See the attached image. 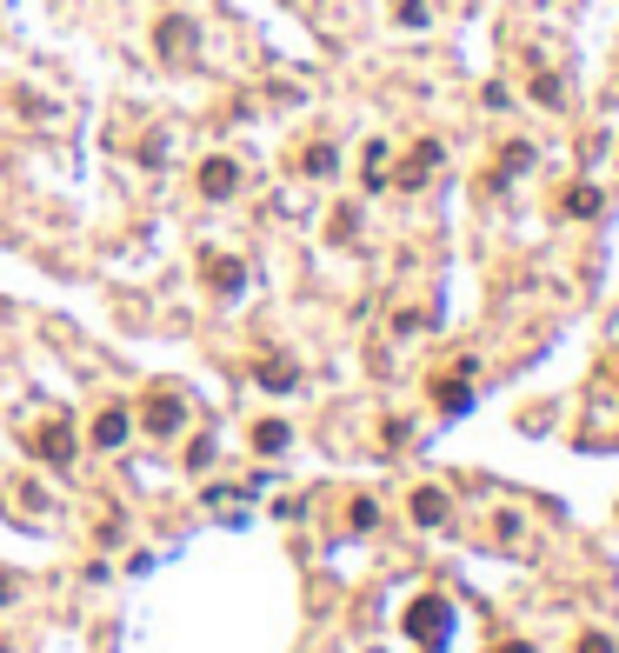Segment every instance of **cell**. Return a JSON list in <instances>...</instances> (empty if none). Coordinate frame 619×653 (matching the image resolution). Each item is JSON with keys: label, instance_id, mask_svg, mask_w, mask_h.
I'll use <instances>...</instances> for the list:
<instances>
[{"label": "cell", "instance_id": "1", "mask_svg": "<svg viewBox=\"0 0 619 653\" xmlns=\"http://www.w3.org/2000/svg\"><path fill=\"white\" fill-rule=\"evenodd\" d=\"M400 627H406V640H413V646L439 653V646L454 640V607L439 600V594H420V600L406 607V620H400Z\"/></svg>", "mask_w": 619, "mask_h": 653}, {"label": "cell", "instance_id": "2", "mask_svg": "<svg viewBox=\"0 0 619 653\" xmlns=\"http://www.w3.org/2000/svg\"><path fill=\"white\" fill-rule=\"evenodd\" d=\"M194 41H200V34H194V21H187V14H160V21H153V54H160L167 67L194 60Z\"/></svg>", "mask_w": 619, "mask_h": 653}, {"label": "cell", "instance_id": "3", "mask_svg": "<svg viewBox=\"0 0 619 653\" xmlns=\"http://www.w3.org/2000/svg\"><path fill=\"white\" fill-rule=\"evenodd\" d=\"M181 421H187V400L173 393V387H153V393L140 400V427H147V434H160V440H167Z\"/></svg>", "mask_w": 619, "mask_h": 653}, {"label": "cell", "instance_id": "4", "mask_svg": "<svg viewBox=\"0 0 619 653\" xmlns=\"http://www.w3.org/2000/svg\"><path fill=\"white\" fill-rule=\"evenodd\" d=\"M433 168H439V140H413V153L400 160L393 187H406V194H413V187H426V181H433Z\"/></svg>", "mask_w": 619, "mask_h": 653}, {"label": "cell", "instance_id": "5", "mask_svg": "<svg viewBox=\"0 0 619 653\" xmlns=\"http://www.w3.org/2000/svg\"><path fill=\"white\" fill-rule=\"evenodd\" d=\"M194 181H200V194H207V201H227V194L240 187V160H227V153H207Z\"/></svg>", "mask_w": 619, "mask_h": 653}, {"label": "cell", "instance_id": "6", "mask_svg": "<svg viewBox=\"0 0 619 653\" xmlns=\"http://www.w3.org/2000/svg\"><path fill=\"white\" fill-rule=\"evenodd\" d=\"M27 447H34L41 460L67 467V460H73V427H67V421H47V427H34V434H27Z\"/></svg>", "mask_w": 619, "mask_h": 653}, {"label": "cell", "instance_id": "7", "mask_svg": "<svg viewBox=\"0 0 619 653\" xmlns=\"http://www.w3.org/2000/svg\"><path fill=\"white\" fill-rule=\"evenodd\" d=\"M200 274H207V287H214V294H240V287H247V267H240V261H227V254H207V261H200Z\"/></svg>", "mask_w": 619, "mask_h": 653}, {"label": "cell", "instance_id": "8", "mask_svg": "<svg viewBox=\"0 0 619 653\" xmlns=\"http://www.w3.org/2000/svg\"><path fill=\"white\" fill-rule=\"evenodd\" d=\"M406 514H413L420 527H447V514H454V507H447V494H439V486H420V494L406 501Z\"/></svg>", "mask_w": 619, "mask_h": 653}, {"label": "cell", "instance_id": "9", "mask_svg": "<svg viewBox=\"0 0 619 653\" xmlns=\"http://www.w3.org/2000/svg\"><path fill=\"white\" fill-rule=\"evenodd\" d=\"M127 434H134V414H127V406H107V414L94 421V447H107V454H114Z\"/></svg>", "mask_w": 619, "mask_h": 653}, {"label": "cell", "instance_id": "10", "mask_svg": "<svg viewBox=\"0 0 619 653\" xmlns=\"http://www.w3.org/2000/svg\"><path fill=\"white\" fill-rule=\"evenodd\" d=\"M599 207H606V201H599V187H586V181H573V187L560 194V214H566V220H593Z\"/></svg>", "mask_w": 619, "mask_h": 653}, {"label": "cell", "instance_id": "11", "mask_svg": "<svg viewBox=\"0 0 619 653\" xmlns=\"http://www.w3.org/2000/svg\"><path fill=\"white\" fill-rule=\"evenodd\" d=\"M253 380L267 387V393H294V387H300V367H294V360H260Z\"/></svg>", "mask_w": 619, "mask_h": 653}, {"label": "cell", "instance_id": "12", "mask_svg": "<svg viewBox=\"0 0 619 653\" xmlns=\"http://www.w3.org/2000/svg\"><path fill=\"white\" fill-rule=\"evenodd\" d=\"M433 406H439V414H467V406H473L467 374H460V380H433Z\"/></svg>", "mask_w": 619, "mask_h": 653}, {"label": "cell", "instance_id": "13", "mask_svg": "<svg viewBox=\"0 0 619 653\" xmlns=\"http://www.w3.org/2000/svg\"><path fill=\"white\" fill-rule=\"evenodd\" d=\"M526 168H534V147L513 140V147L500 153V168H493V187H506V181H513V174H526Z\"/></svg>", "mask_w": 619, "mask_h": 653}, {"label": "cell", "instance_id": "14", "mask_svg": "<svg viewBox=\"0 0 619 653\" xmlns=\"http://www.w3.org/2000/svg\"><path fill=\"white\" fill-rule=\"evenodd\" d=\"M333 168H340V153H333V147H326V140H313V147H307V153H300V174H313V181H326V174H333Z\"/></svg>", "mask_w": 619, "mask_h": 653}, {"label": "cell", "instance_id": "15", "mask_svg": "<svg viewBox=\"0 0 619 653\" xmlns=\"http://www.w3.org/2000/svg\"><path fill=\"white\" fill-rule=\"evenodd\" d=\"M253 447H260V454H280V447H287V421H260V427H253Z\"/></svg>", "mask_w": 619, "mask_h": 653}, {"label": "cell", "instance_id": "16", "mask_svg": "<svg viewBox=\"0 0 619 653\" xmlns=\"http://www.w3.org/2000/svg\"><path fill=\"white\" fill-rule=\"evenodd\" d=\"M346 527H353V534H374V527H380V507H374V501L360 494V501L346 507Z\"/></svg>", "mask_w": 619, "mask_h": 653}, {"label": "cell", "instance_id": "17", "mask_svg": "<svg viewBox=\"0 0 619 653\" xmlns=\"http://www.w3.org/2000/svg\"><path fill=\"white\" fill-rule=\"evenodd\" d=\"M367 187H387V140H367Z\"/></svg>", "mask_w": 619, "mask_h": 653}, {"label": "cell", "instance_id": "18", "mask_svg": "<svg viewBox=\"0 0 619 653\" xmlns=\"http://www.w3.org/2000/svg\"><path fill=\"white\" fill-rule=\"evenodd\" d=\"M534 101H540V107H560V101H566L560 73H534Z\"/></svg>", "mask_w": 619, "mask_h": 653}, {"label": "cell", "instance_id": "19", "mask_svg": "<svg viewBox=\"0 0 619 653\" xmlns=\"http://www.w3.org/2000/svg\"><path fill=\"white\" fill-rule=\"evenodd\" d=\"M393 14H400L406 27H426V8H420V0H393Z\"/></svg>", "mask_w": 619, "mask_h": 653}, {"label": "cell", "instance_id": "20", "mask_svg": "<svg viewBox=\"0 0 619 653\" xmlns=\"http://www.w3.org/2000/svg\"><path fill=\"white\" fill-rule=\"evenodd\" d=\"M140 160H147V168H160V160H167V140H160V134H147V147H140Z\"/></svg>", "mask_w": 619, "mask_h": 653}, {"label": "cell", "instance_id": "21", "mask_svg": "<svg viewBox=\"0 0 619 653\" xmlns=\"http://www.w3.org/2000/svg\"><path fill=\"white\" fill-rule=\"evenodd\" d=\"M326 233H333V240H353V207H340V214H333V227H326Z\"/></svg>", "mask_w": 619, "mask_h": 653}, {"label": "cell", "instance_id": "22", "mask_svg": "<svg viewBox=\"0 0 619 653\" xmlns=\"http://www.w3.org/2000/svg\"><path fill=\"white\" fill-rule=\"evenodd\" d=\"M573 653H612V640H606V633H580V646H573Z\"/></svg>", "mask_w": 619, "mask_h": 653}, {"label": "cell", "instance_id": "23", "mask_svg": "<svg viewBox=\"0 0 619 653\" xmlns=\"http://www.w3.org/2000/svg\"><path fill=\"white\" fill-rule=\"evenodd\" d=\"M500 653H534V646H526V640H506V646H500Z\"/></svg>", "mask_w": 619, "mask_h": 653}]
</instances>
